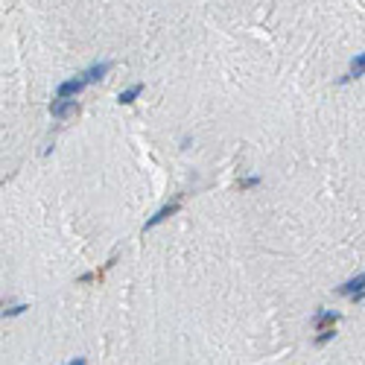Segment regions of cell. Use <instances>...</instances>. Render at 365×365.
I'll return each instance as SVG.
<instances>
[{"instance_id":"6da1fadb","label":"cell","mask_w":365,"mask_h":365,"mask_svg":"<svg viewBox=\"0 0 365 365\" xmlns=\"http://www.w3.org/2000/svg\"><path fill=\"white\" fill-rule=\"evenodd\" d=\"M339 295H345V298H351V301H362L365 298V272L342 283V286H339Z\"/></svg>"},{"instance_id":"7a4b0ae2","label":"cell","mask_w":365,"mask_h":365,"mask_svg":"<svg viewBox=\"0 0 365 365\" xmlns=\"http://www.w3.org/2000/svg\"><path fill=\"white\" fill-rule=\"evenodd\" d=\"M178 208H181V202H178V199H173V202H170V205H164V208H158L155 213H152V216L146 219L143 231H152V228H155V225H161V222H167V219H170V216H175V213H178Z\"/></svg>"},{"instance_id":"3957f363","label":"cell","mask_w":365,"mask_h":365,"mask_svg":"<svg viewBox=\"0 0 365 365\" xmlns=\"http://www.w3.org/2000/svg\"><path fill=\"white\" fill-rule=\"evenodd\" d=\"M79 111V102L76 100H53L50 102V114H53L56 120H67L70 114H76Z\"/></svg>"},{"instance_id":"277c9868","label":"cell","mask_w":365,"mask_h":365,"mask_svg":"<svg viewBox=\"0 0 365 365\" xmlns=\"http://www.w3.org/2000/svg\"><path fill=\"white\" fill-rule=\"evenodd\" d=\"M359 76H365V53H356V56H354V62H351V70H348L345 76H339V85L354 82V79H359Z\"/></svg>"},{"instance_id":"5b68a950","label":"cell","mask_w":365,"mask_h":365,"mask_svg":"<svg viewBox=\"0 0 365 365\" xmlns=\"http://www.w3.org/2000/svg\"><path fill=\"white\" fill-rule=\"evenodd\" d=\"M336 321H339V313H333V310H319L316 316H313V327L319 330H333L336 327Z\"/></svg>"},{"instance_id":"8992f818","label":"cell","mask_w":365,"mask_h":365,"mask_svg":"<svg viewBox=\"0 0 365 365\" xmlns=\"http://www.w3.org/2000/svg\"><path fill=\"white\" fill-rule=\"evenodd\" d=\"M108 70H111V62H100V64H91V67H88V70H82L79 76L85 79V85H91V82H100Z\"/></svg>"},{"instance_id":"52a82bcc","label":"cell","mask_w":365,"mask_h":365,"mask_svg":"<svg viewBox=\"0 0 365 365\" xmlns=\"http://www.w3.org/2000/svg\"><path fill=\"white\" fill-rule=\"evenodd\" d=\"M140 94H143V82H137V85H132V88H126V91H120L117 102H120V105H132Z\"/></svg>"},{"instance_id":"ba28073f","label":"cell","mask_w":365,"mask_h":365,"mask_svg":"<svg viewBox=\"0 0 365 365\" xmlns=\"http://www.w3.org/2000/svg\"><path fill=\"white\" fill-rule=\"evenodd\" d=\"M24 310H29V304H12V307H3V319H12V316H21Z\"/></svg>"},{"instance_id":"9c48e42d","label":"cell","mask_w":365,"mask_h":365,"mask_svg":"<svg viewBox=\"0 0 365 365\" xmlns=\"http://www.w3.org/2000/svg\"><path fill=\"white\" fill-rule=\"evenodd\" d=\"M260 184V175H246V178H240L237 187L240 190H251V187H257Z\"/></svg>"},{"instance_id":"30bf717a","label":"cell","mask_w":365,"mask_h":365,"mask_svg":"<svg viewBox=\"0 0 365 365\" xmlns=\"http://www.w3.org/2000/svg\"><path fill=\"white\" fill-rule=\"evenodd\" d=\"M333 336H336V330H321L319 336H316V345H319V348H321V345H327Z\"/></svg>"},{"instance_id":"8fae6325","label":"cell","mask_w":365,"mask_h":365,"mask_svg":"<svg viewBox=\"0 0 365 365\" xmlns=\"http://www.w3.org/2000/svg\"><path fill=\"white\" fill-rule=\"evenodd\" d=\"M67 365H88V359H85V356H76V359H70Z\"/></svg>"}]
</instances>
